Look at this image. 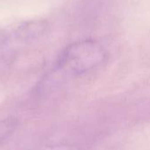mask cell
I'll use <instances>...</instances> for the list:
<instances>
[{
	"label": "cell",
	"instance_id": "cell-1",
	"mask_svg": "<svg viewBox=\"0 0 150 150\" xmlns=\"http://www.w3.org/2000/svg\"><path fill=\"white\" fill-rule=\"evenodd\" d=\"M105 59L106 52L99 42L92 40L76 41L62 52L52 73L62 77L82 76L99 67Z\"/></svg>",
	"mask_w": 150,
	"mask_h": 150
},
{
	"label": "cell",
	"instance_id": "cell-2",
	"mask_svg": "<svg viewBox=\"0 0 150 150\" xmlns=\"http://www.w3.org/2000/svg\"><path fill=\"white\" fill-rule=\"evenodd\" d=\"M16 126L17 120L14 118H8L0 121V145L11 134Z\"/></svg>",
	"mask_w": 150,
	"mask_h": 150
}]
</instances>
